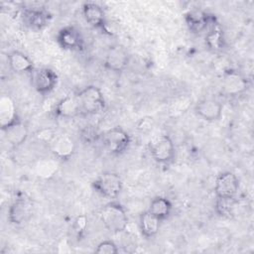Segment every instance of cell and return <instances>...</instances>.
Here are the masks:
<instances>
[{"label": "cell", "instance_id": "obj_1", "mask_svg": "<svg viewBox=\"0 0 254 254\" xmlns=\"http://www.w3.org/2000/svg\"><path fill=\"white\" fill-rule=\"evenodd\" d=\"M103 226L111 233L123 232L128 224V216L123 205L117 201L106 203L99 211Z\"/></svg>", "mask_w": 254, "mask_h": 254}, {"label": "cell", "instance_id": "obj_2", "mask_svg": "<svg viewBox=\"0 0 254 254\" xmlns=\"http://www.w3.org/2000/svg\"><path fill=\"white\" fill-rule=\"evenodd\" d=\"M81 114H96L105 107L102 91L96 85H87L76 92Z\"/></svg>", "mask_w": 254, "mask_h": 254}, {"label": "cell", "instance_id": "obj_3", "mask_svg": "<svg viewBox=\"0 0 254 254\" xmlns=\"http://www.w3.org/2000/svg\"><path fill=\"white\" fill-rule=\"evenodd\" d=\"M91 186L100 195L107 198H115L122 191L123 182L118 174L104 172L92 182Z\"/></svg>", "mask_w": 254, "mask_h": 254}, {"label": "cell", "instance_id": "obj_4", "mask_svg": "<svg viewBox=\"0 0 254 254\" xmlns=\"http://www.w3.org/2000/svg\"><path fill=\"white\" fill-rule=\"evenodd\" d=\"M101 140L106 150L112 155H121L129 147L131 139L129 134L119 126L112 127L101 134Z\"/></svg>", "mask_w": 254, "mask_h": 254}, {"label": "cell", "instance_id": "obj_5", "mask_svg": "<svg viewBox=\"0 0 254 254\" xmlns=\"http://www.w3.org/2000/svg\"><path fill=\"white\" fill-rule=\"evenodd\" d=\"M150 154L153 160L160 165L170 164L175 157V145L168 135L156 138L150 144Z\"/></svg>", "mask_w": 254, "mask_h": 254}, {"label": "cell", "instance_id": "obj_6", "mask_svg": "<svg viewBox=\"0 0 254 254\" xmlns=\"http://www.w3.org/2000/svg\"><path fill=\"white\" fill-rule=\"evenodd\" d=\"M239 190V180L232 172H222L214 182L216 198H234Z\"/></svg>", "mask_w": 254, "mask_h": 254}, {"label": "cell", "instance_id": "obj_7", "mask_svg": "<svg viewBox=\"0 0 254 254\" xmlns=\"http://www.w3.org/2000/svg\"><path fill=\"white\" fill-rule=\"evenodd\" d=\"M31 78L34 88L41 94L50 93L58 83L57 73L48 67L35 68L31 72Z\"/></svg>", "mask_w": 254, "mask_h": 254}, {"label": "cell", "instance_id": "obj_8", "mask_svg": "<svg viewBox=\"0 0 254 254\" xmlns=\"http://www.w3.org/2000/svg\"><path fill=\"white\" fill-rule=\"evenodd\" d=\"M129 59V54L124 47L121 45H112L106 52L104 66L113 72H121L127 67Z\"/></svg>", "mask_w": 254, "mask_h": 254}, {"label": "cell", "instance_id": "obj_9", "mask_svg": "<svg viewBox=\"0 0 254 254\" xmlns=\"http://www.w3.org/2000/svg\"><path fill=\"white\" fill-rule=\"evenodd\" d=\"M33 215V204L29 198H16L8 209V220L15 225L27 222Z\"/></svg>", "mask_w": 254, "mask_h": 254}, {"label": "cell", "instance_id": "obj_10", "mask_svg": "<svg viewBox=\"0 0 254 254\" xmlns=\"http://www.w3.org/2000/svg\"><path fill=\"white\" fill-rule=\"evenodd\" d=\"M5 140L13 147L18 148L23 145L29 135V128L20 118L2 128Z\"/></svg>", "mask_w": 254, "mask_h": 254}, {"label": "cell", "instance_id": "obj_11", "mask_svg": "<svg viewBox=\"0 0 254 254\" xmlns=\"http://www.w3.org/2000/svg\"><path fill=\"white\" fill-rule=\"evenodd\" d=\"M24 24L32 30L40 31L49 25L51 20L50 13L44 8H24L22 13Z\"/></svg>", "mask_w": 254, "mask_h": 254}, {"label": "cell", "instance_id": "obj_12", "mask_svg": "<svg viewBox=\"0 0 254 254\" xmlns=\"http://www.w3.org/2000/svg\"><path fill=\"white\" fill-rule=\"evenodd\" d=\"M59 45L69 51L79 50L83 47V39L80 32L73 26H65L62 28L57 35Z\"/></svg>", "mask_w": 254, "mask_h": 254}, {"label": "cell", "instance_id": "obj_13", "mask_svg": "<svg viewBox=\"0 0 254 254\" xmlns=\"http://www.w3.org/2000/svg\"><path fill=\"white\" fill-rule=\"evenodd\" d=\"M221 103L212 98H205L198 101L194 107L195 113L205 121L214 122L220 119L222 114Z\"/></svg>", "mask_w": 254, "mask_h": 254}, {"label": "cell", "instance_id": "obj_14", "mask_svg": "<svg viewBox=\"0 0 254 254\" xmlns=\"http://www.w3.org/2000/svg\"><path fill=\"white\" fill-rule=\"evenodd\" d=\"M215 19L212 15H209L200 10L189 11L185 15V21L191 33L200 34L208 29L210 23Z\"/></svg>", "mask_w": 254, "mask_h": 254}, {"label": "cell", "instance_id": "obj_15", "mask_svg": "<svg viewBox=\"0 0 254 254\" xmlns=\"http://www.w3.org/2000/svg\"><path fill=\"white\" fill-rule=\"evenodd\" d=\"M54 115L59 118H71L81 114L80 105L76 96V92L67 94L62 98L54 108Z\"/></svg>", "mask_w": 254, "mask_h": 254}, {"label": "cell", "instance_id": "obj_16", "mask_svg": "<svg viewBox=\"0 0 254 254\" xmlns=\"http://www.w3.org/2000/svg\"><path fill=\"white\" fill-rule=\"evenodd\" d=\"M247 87L246 79L235 70L225 71L222 77V88L228 95L235 96L242 93Z\"/></svg>", "mask_w": 254, "mask_h": 254}, {"label": "cell", "instance_id": "obj_17", "mask_svg": "<svg viewBox=\"0 0 254 254\" xmlns=\"http://www.w3.org/2000/svg\"><path fill=\"white\" fill-rule=\"evenodd\" d=\"M82 15L84 20L94 29H104L105 13L101 6L94 2H86L82 6Z\"/></svg>", "mask_w": 254, "mask_h": 254}, {"label": "cell", "instance_id": "obj_18", "mask_svg": "<svg viewBox=\"0 0 254 254\" xmlns=\"http://www.w3.org/2000/svg\"><path fill=\"white\" fill-rule=\"evenodd\" d=\"M50 147L53 154L61 160L69 159L75 149L74 142L67 135L56 136L50 143Z\"/></svg>", "mask_w": 254, "mask_h": 254}, {"label": "cell", "instance_id": "obj_19", "mask_svg": "<svg viewBox=\"0 0 254 254\" xmlns=\"http://www.w3.org/2000/svg\"><path fill=\"white\" fill-rule=\"evenodd\" d=\"M7 60L10 69L15 73L32 72L35 69L33 61L20 51H11L7 55Z\"/></svg>", "mask_w": 254, "mask_h": 254}, {"label": "cell", "instance_id": "obj_20", "mask_svg": "<svg viewBox=\"0 0 254 254\" xmlns=\"http://www.w3.org/2000/svg\"><path fill=\"white\" fill-rule=\"evenodd\" d=\"M205 45L210 51L213 52H219L225 46L223 30L215 19L210 23L207 29V33L205 35Z\"/></svg>", "mask_w": 254, "mask_h": 254}, {"label": "cell", "instance_id": "obj_21", "mask_svg": "<svg viewBox=\"0 0 254 254\" xmlns=\"http://www.w3.org/2000/svg\"><path fill=\"white\" fill-rule=\"evenodd\" d=\"M161 221L162 220L151 213L148 209L143 211L139 216V228L141 234L147 239L155 237L160 230Z\"/></svg>", "mask_w": 254, "mask_h": 254}, {"label": "cell", "instance_id": "obj_22", "mask_svg": "<svg viewBox=\"0 0 254 254\" xmlns=\"http://www.w3.org/2000/svg\"><path fill=\"white\" fill-rule=\"evenodd\" d=\"M172 202L170 201L169 198L165 196H156L154 197L149 205L148 210L153 213L155 216H157L160 220H165L167 219L171 212H172Z\"/></svg>", "mask_w": 254, "mask_h": 254}, {"label": "cell", "instance_id": "obj_23", "mask_svg": "<svg viewBox=\"0 0 254 254\" xmlns=\"http://www.w3.org/2000/svg\"><path fill=\"white\" fill-rule=\"evenodd\" d=\"M0 116H1V129L19 118L15 109L14 103L9 96L4 95L1 98Z\"/></svg>", "mask_w": 254, "mask_h": 254}, {"label": "cell", "instance_id": "obj_24", "mask_svg": "<svg viewBox=\"0 0 254 254\" xmlns=\"http://www.w3.org/2000/svg\"><path fill=\"white\" fill-rule=\"evenodd\" d=\"M234 198H216V211L221 216H229L232 211V203Z\"/></svg>", "mask_w": 254, "mask_h": 254}, {"label": "cell", "instance_id": "obj_25", "mask_svg": "<svg viewBox=\"0 0 254 254\" xmlns=\"http://www.w3.org/2000/svg\"><path fill=\"white\" fill-rule=\"evenodd\" d=\"M94 252L98 254H116L119 252V248L115 242L111 240H103L97 244Z\"/></svg>", "mask_w": 254, "mask_h": 254}, {"label": "cell", "instance_id": "obj_26", "mask_svg": "<svg viewBox=\"0 0 254 254\" xmlns=\"http://www.w3.org/2000/svg\"><path fill=\"white\" fill-rule=\"evenodd\" d=\"M80 137L85 143H92L93 141L101 137V135H99L92 126H86L84 129L81 130Z\"/></svg>", "mask_w": 254, "mask_h": 254}, {"label": "cell", "instance_id": "obj_27", "mask_svg": "<svg viewBox=\"0 0 254 254\" xmlns=\"http://www.w3.org/2000/svg\"><path fill=\"white\" fill-rule=\"evenodd\" d=\"M153 120L150 117H145V118H141L139 123H138V129L141 130L142 132H148L152 129L153 126Z\"/></svg>", "mask_w": 254, "mask_h": 254}, {"label": "cell", "instance_id": "obj_28", "mask_svg": "<svg viewBox=\"0 0 254 254\" xmlns=\"http://www.w3.org/2000/svg\"><path fill=\"white\" fill-rule=\"evenodd\" d=\"M73 226H74V229H75L76 232L79 233V232L83 231L85 226H86V218H85V216H83V215L77 216L76 219L74 220Z\"/></svg>", "mask_w": 254, "mask_h": 254}]
</instances>
